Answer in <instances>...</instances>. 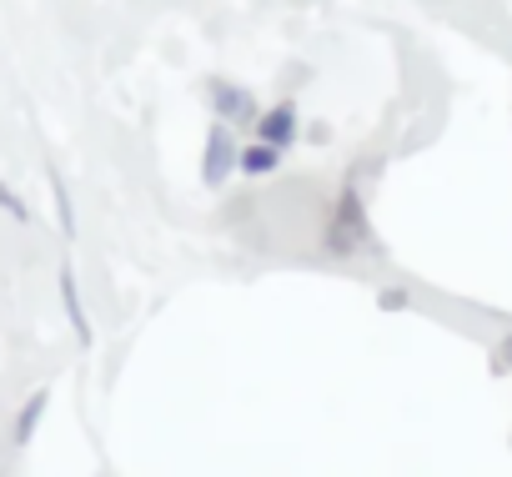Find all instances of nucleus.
<instances>
[{
    "label": "nucleus",
    "mask_w": 512,
    "mask_h": 477,
    "mask_svg": "<svg viewBox=\"0 0 512 477\" xmlns=\"http://www.w3.org/2000/svg\"><path fill=\"white\" fill-rule=\"evenodd\" d=\"M41 412H46V392H36V397L26 402V412H21V422H16V442H31V432H36Z\"/></svg>",
    "instance_id": "nucleus-1"
}]
</instances>
